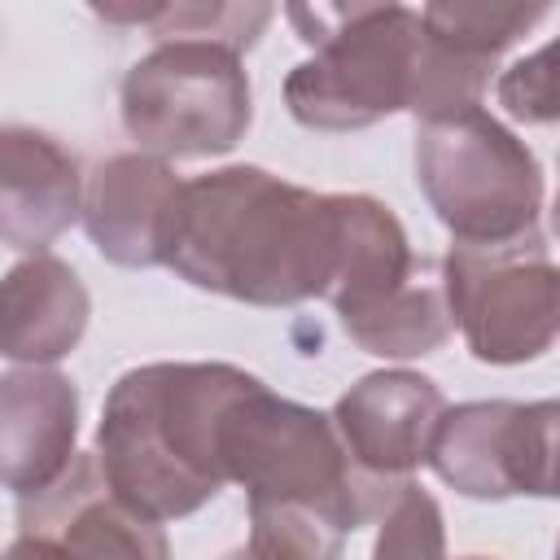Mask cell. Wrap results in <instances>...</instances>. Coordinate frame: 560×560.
<instances>
[{"label":"cell","mask_w":560,"mask_h":560,"mask_svg":"<svg viewBox=\"0 0 560 560\" xmlns=\"http://www.w3.org/2000/svg\"><path fill=\"white\" fill-rule=\"evenodd\" d=\"M341 258V192H311L262 166L184 179L166 267L245 306L328 298Z\"/></svg>","instance_id":"cell-1"},{"label":"cell","mask_w":560,"mask_h":560,"mask_svg":"<svg viewBox=\"0 0 560 560\" xmlns=\"http://www.w3.org/2000/svg\"><path fill=\"white\" fill-rule=\"evenodd\" d=\"M254 381L236 363H144L122 372L96 424V459L114 494L158 525L206 508L228 486L223 416Z\"/></svg>","instance_id":"cell-2"},{"label":"cell","mask_w":560,"mask_h":560,"mask_svg":"<svg viewBox=\"0 0 560 560\" xmlns=\"http://www.w3.org/2000/svg\"><path fill=\"white\" fill-rule=\"evenodd\" d=\"M284 18L315 57L284 79L289 114L311 131H363L411 114L420 92L424 22L407 4H289Z\"/></svg>","instance_id":"cell-3"},{"label":"cell","mask_w":560,"mask_h":560,"mask_svg":"<svg viewBox=\"0 0 560 560\" xmlns=\"http://www.w3.org/2000/svg\"><path fill=\"white\" fill-rule=\"evenodd\" d=\"M219 455L228 481L245 486L249 503H315L346 516L350 529L381 521L402 494V486H385L350 459L332 416L280 398L262 381L228 407Z\"/></svg>","instance_id":"cell-4"},{"label":"cell","mask_w":560,"mask_h":560,"mask_svg":"<svg viewBox=\"0 0 560 560\" xmlns=\"http://www.w3.org/2000/svg\"><path fill=\"white\" fill-rule=\"evenodd\" d=\"M411 166L455 245H508L538 232L542 166L490 109L416 122Z\"/></svg>","instance_id":"cell-5"},{"label":"cell","mask_w":560,"mask_h":560,"mask_svg":"<svg viewBox=\"0 0 560 560\" xmlns=\"http://www.w3.org/2000/svg\"><path fill=\"white\" fill-rule=\"evenodd\" d=\"M118 114L140 153L166 162L219 158L245 140L254 92L241 52L201 39H171L153 44V52L122 74Z\"/></svg>","instance_id":"cell-6"},{"label":"cell","mask_w":560,"mask_h":560,"mask_svg":"<svg viewBox=\"0 0 560 560\" xmlns=\"http://www.w3.org/2000/svg\"><path fill=\"white\" fill-rule=\"evenodd\" d=\"M442 284L477 363H534L560 341V262L538 232L508 245H451Z\"/></svg>","instance_id":"cell-7"},{"label":"cell","mask_w":560,"mask_h":560,"mask_svg":"<svg viewBox=\"0 0 560 560\" xmlns=\"http://www.w3.org/2000/svg\"><path fill=\"white\" fill-rule=\"evenodd\" d=\"M446 398L433 376L411 368H381L359 376L332 407V424L350 459L385 481L407 486L420 464H429Z\"/></svg>","instance_id":"cell-8"},{"label":"cell","mask_w":560,"mask_h":560,"mask_svg":"<svg viewBox=\"0 0 560 560\" xmlns=\"http://www.w3.org/2000/svg\"><path fill=\"white\" fill-rule=\"evenodd\" d=\"M18 534L52 538L74 560H171L162 525L114 494L96 451L79 455L44 494L18 499Z\"/></svg>","instance_id":"cell-9"},{"label":"cell","mask_w":560,"mask_h":560,"mask_svg":"<svg viewBox=\"0 0 560 560\" xmlns=\"http://www.w3.org/2000/svg\"><path fill=\"white\" fill-rule=\"evenodd\" d=\"M184 179L166 158L114 153L88 175L83 228L96 254L114 267H166Z\"/></svg>","instance_id":"cell-10"},{"label":"cell","mask_w":560,"mask_h":560,"mask_svg":"<svg viewBox=\"0 0 560 560\" xmlns=\"http://www.w3.org/2000/svg\"><path fill=\"white\" fill-rule=\"evenodd\" d=\"M79 389L52 368H9L0 381V472L13 499L57 486L79 459Z\"/></svg>","instance_id":"cell-11"},{"label":"cell","mask_w":560,"mask_h":560,"mask_svg":"<svg viewBox=\"0 0 560 560\" xmlns=\"http://www.w3.org/2000/svg\"><path fill=\"white\" fill-rule=\"evenodd\" d=\"M0 236L9 249L48 254V245L83 219L88 179L79 158L48 131H0Z\"/></svg>","instance_id":"cell-12"},{"label":"cell","mask_w":560,"mask_h":560,"mask_svg":"<svg viewBox=\"0 0 560 560\" xmlns=\"http://www.w3.org/2000/svg\"><path fill=\"white\" fill-rule=\"evenodd\" d=\"M88 315L92 298L79 271L57 254H26L4 276L0 354L22 368H48L83 341Z\"/></svg>","instance_id":"cell-13"},{"label":"cell","mask_w":560,"mask_h":560,"mask_svg":"<svg viewBox=\"0 0 560 560\" xmlns=\"http://www.w3.org/2000/svg\"><path fill=\"white\" fill-rule=\"evenodd\" d=\"M420 267L424 258L411 254V241L385 201L368 192H341V258L324 298L341 324L389 302L402 284L416 280Z\"/></svg>","instance_id":"cell-14"},{"label":"cell","mask_w":560,"mask_h":560,"mask_svg":"<svg viewBox=\"0 0 560 560\" xmlns=\"http://www.w3.org/2000/svg\"><path fill=\"white\" fill-rule=\"evenodd\" d=\"M516 407L521 402L512 398H481V402L446 407L433 451H429V468L464 499H481V503L512 499L516 490H512L508 455H512Z\"/></svg>","instance_id":"cell-15"},{"label":"cell","mask_w":560,"mask_h":560,"mask_svg":"<svg viewBox=\"0 0 560 560\" xmlns=\"http://www.w3.org/2000/svg\"><path fill=\"white\" fill-rule=\"evenodd\" d=\"M346 337L376 354V359H420V354H433L455 319H451V306H446V284H442V271L424 258V267L416 271L411 284H402L389 302H381L376 311L341 324Z\"/></svg>","instance_id":"cell-16"},{"label":"cell","mask_w":560,"mask_h":560,"mask_svg":"<svg viewBox=\"0 0 560 560\" xmlns=\"http://www.w3.org/2000/svg\"><path fill=\"white\" fill-rule=\"evenodd\" d=\"M105 22L144 26L153 44L171 39H201L232 52H249L262 26L276 18L271 4H92Z\"/></svg>","instance_id":"cell-17"},{"label":"cell","mask_w":560,"mask_h":560,"mask_svg":"<svg viewBox=\"0 0 560 560\" xmlns=\"http://www.w3.org/2000/svg\"><path fill=\"white\" fill-rule=\"evenodd\" d=\"M350 521L315 503H249V560H341Z\"/></svg>","instance_id":"cell-18"},{"label":"cell","mask_w":560,"mask_h":560,"mask_svg":"<svg viewBox=\"0 0 560 560\" xmlns=\"http://www.w3.org/2000/svg\"><path fill=\"white\" fill-rule=\"evenodd\" d=\"M424 31L433 39H442L446 48L499 66V57L547 18V4H455V0H438L420 9Z\"/></svg>","instance_id":"cell-19"},{"label":"cell","mask_w":560,"mask_h":560,"mask_svg":"<svg viewBox=\"0 0 560 560\" xmlns=\"http://www.w3.org/2000/svg\"><path fill=\"white\" fill-rule=\"evenodd\" d=\"M508 472L516 494L560 499V398L516 407Z\"/></svg>","instance_id":"cell-20"},{"label":"cell","mask_w":560,"mask_h":560,"mask_svg":"<svg viewBox=\"0 0 560 560\" xmlns=\"http://www.w3.org/2000/svg\"><path fill=\"white\" fill-rule=\"evenodd\" d=\"M372 560H446V525L438 499L407 481L402 494L385 508Z\"/></svg>","instance_id":"cell-21"},{"label":"cell","mask_w":560,"mask_h":560,"mask_svg":"<svg viewBox=\"0 0 560 560\" xmlns=\"http://www.w3.org/2000/svg\"><path fill=\"white\" fill-rule=\"evenodd\" d=\"M499 105L525 122V127H547L560 122V35H551L542 48H534L529 57L512 61L499 83H494Z\"/></svg>","instance_id":"cell-22"},{"label":"cell","mask_w":560,"mask_h":560,"mask_svg":"<svg viewBox=\"0 0 560 560\" xmlns=\"http://www.w3.org/2000/svg\"><path fill=\"white\" fill-rule=\"evenodd\" d=\"M4 560H74L61 542H52V538H39V534H18L13 542H9V551H4Z\"/></svg>","instance_id":"cell-23"},{"label":"cell","mask_w":560,"mask_h":560,"mask_svg":"<svg viewBox=\"0 0 560 560\" xmlns=\"http://www.w3.org/2000/svg\"><path fill=\"white\" fill-rule=\"evenodd\" d=\"M556 171H560V158H556ZM551 232L560 236V184H556V197H551Z\"/></svg>","instance_id":"cell-24"},{"label":"cell","mask_w":560,"mask_h":560,"mask_svg":"<svg viewBox=\"0 0 560 560\" xmlns=\"http://www.w3.org/2000/svg\"><path fill=\"white\" fill-rule=\"evenodd\" d=\"M223 560H249V551H232V556H223Z\"/></svg>","instance_id":"cell-25"},{"label":"cell","mask_w":560,"mask_h":560,"mask_svg":"<svg viewBox=\"0 0 560 560\" xmlns=\"http://www.w3.org/2000/svg\"><path fill=\"white\" fill-rule=\"evenodd\" d=\"M459 560H494V556H459Z\"/></svg>","instance_id":"cell-26"},{"label":"cell","mask_w":560,"mask_h":560,"mask_svg":"<svg viewBox=\"0 0 560 560\" xmlns=\"http://www.w3.org/2000/svg\"><path fill=\"white\" fill-rule=\"evenodd\" d=\"M556 560H560V542H556Z\"/></svg>","instance_id":"cell-27"}]
</instances>
